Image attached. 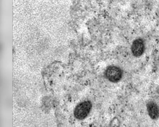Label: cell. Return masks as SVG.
Returning <instances> with one entry per match:
<instances>
[{
  "instance_id": "3",
  "label": "cell",
  "mask_w": 159,
  "mask_h": 127,
  "mask_svg": "<svg viewBox=\"0 0 159 127\" xmlns=\"http://www.w3.org/2000/svg\"><path fill=\"white\" fill-rule=\"evenodd\" d=\"M145 42L142 39L137 38L134 41L131 46L132 54L136 57L141 56L145 51Z\"/></svg>"
},
{
  "instance_id": "2",
  "label": "cell",
  "mask_w": 159,
  "mask_h": 127,
  "mask_svg": "<svg viewBox=\"0 0 159 127\" xmlns=\"http://www.w3.org/2000/svg\"><path fill=\"white\" fill-rule=\"evenodd\" d=\"M92 107V104L90 101H84L79 104L75 107L74 116L79 120L85 118L90 113Z\"/></svg>"
},
{
  "instance_id": "1",
  "label": "cell",
  "mask_w": 159,
  "mask_h": 127,
  "mask_svg": "<svg viewBox=\"0 0 159 127\" xmlns=\"http://www.w3.org/2000/svg\"><path fill=\"white\" fill-rule=\"evenodd\" d=\"M106 78L111 82L117 83L121 80L123 71L120 67L116 66H110L107 68L105 72Z\"/></svg>"
},
{
  "instance_id": "4",
  "label": "cell",
  "mask_w": 159,
  "mask_h": 127,
  "mask_svg": "<svg viewBox=\"0 0 159 127\" xmlns=\"http://www.w3.org/2000/svg\"><path fill=\"white\" fill-rule=\"evenodd\" d=\"M147 110L149 116L153 120L159 118V106L155 102L150 101L147 103Z\"/></svg>"
}]
</instances>
